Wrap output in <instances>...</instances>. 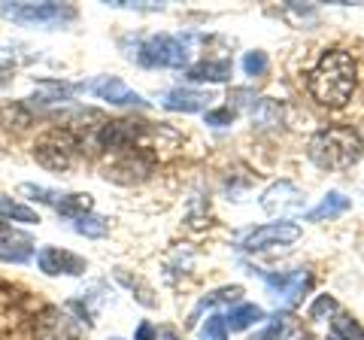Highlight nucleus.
<instances>
[{
    "label": "nucleus",
    "instance_id": "nucleus-1",
    "mask_svg": "<svg viewBox=\"0 0 364 340\" xmlns=\"http://www.w3.org/2000/svg\"><path fill=\"white\" fill-rule=\"evenodd\" d=\"M306 85H310V95L322 107H331V110L343 107L352 97V92H355V61H352V55L343 49L325 52L313 67Z\"/></svg>",
    "mask_w": 364,
    "mask_h": 340
},
{
    "label": "nucleus",
    "instance_id": "nucleus-2",
    "mask_svg": "<svg viewBox=\"0 0 364 340\" xmlns=\"http://www.w3.org/2000/svg\"><path fill=\"white\" fill-rule=\"evenodd\" d=\"M306 152H310V161L322 170H343L364 155V140L352 128H325L313 134Z\"/></svg>",
    "mask_w": 364,
    "mask_h": 340
},
{
    "label": "nucleus",
    "instance_id": "nucleus-3",
    "mask_svg": "<svg viewBox=\"0 0 364 340\" xmlns=\"http://www.w3.org/2000/svg\"><path fill=\"white\" fill-rule=\"evenodd\" d=\"M79 155V137L70 128H52L37 137L33 143V158L37 164H43L46 170H55V174H64L76 164Z\"/></svg>",
    "mask_w": 364,
    "mask_h": 340
},
{
    "label": "nucleus",
    "instance_id": "nucleus-4",
    "mask_svg": "<svg viewBox=\"0 0 364 340\" xmlns=\"http://www.w3.org/2000/svg\"><path fill=\"white\" fill-rule=\"evenodd\" d=\"M0 13L28 28H58L76 18V9L67 4H0Z\"/></svg>",
    "mask_w": 364,
    "mask_h": 340
},
{
    "label": "nucleus",
    "instance_id": "nucleus-5",
    "mask_svg": "<svg viewBox=\"0 0 364 340\" xmlns=\"http://www.w3.org/2000/svg\"><path fill=\"white\" fill-rule=\"evenodd\" d=\"M188 43L182 37H149L140 46V64L146 67H186L188 64Z\"/></svg>",
    "mask_w": 364,
    "mask_h": 340
},
{
    "label": "nucleus",
    "instance_id": "nucleus-6",
    "mask_svg": "<svg viewBox=\"0 0 364 340\" xmlns=\"http://www.w3.org/2000/svg\"><path fill=\"white\" fill-rule=\"evenodd\" d=\"M264 277V282L270 286L273 292V298H277L279 307H294L301 298H304V292L313 286V277L306 274V270H291V274H261Z\"/></svg>",
    "mask_w": 364,
    "mask_h": 340
},
{
    "label": "nucleus",
    "instance_id": "nucleus-7",
    "mask_svg": "<svg viewBox=\"0 0 364 340\" xmlns=\"http://www.w3.org/2000/svg\"><path fill=\"white\" fill-rule=\"evenodd\" d=\"M301 237V228L294 222H270V225H261L252 234L243 240L246 253H264L270 246H286L294 243Z\"/></svg>",
    "mask_w": 364,
    "mask_h": 340
},
{
    "label": "nucleus",
    "instance_id": "nucleus-8",
    "mask_svg": "<svg viewBox=\"0 0 364 340\" xmlns=\"http://www.w3.org/2000/svg\"><path fill=\"white\" fill-rule=\"evenodd\" d=\"M37 340H79V325L61 307H46L33 322Z\"/></svg>",
    "mask_w": 364,
    "mask_h": 340
},
{
    "label": "nucleus",
    "instance_id": "nucleus-9",
    "mask_svg": "<svg viewBox=\"0 0 364 340\" xmlns=\"http://www.w3.org/2000/svg\"><path fill=\"white\" fill-rule=\"evenodd\" d=\"M140 131H143V122H128V119L104 122L97 131V143L109 152H131Z\"/></svg>",
    "mask_w": 364,
    "mask_h": 340
},
{
    "label": "nucleus",
    "instance_id": "nucleus-10",
    "mask_svg": "<svg viewBox=\"0 0 364 340\" xmlns=\"http://www.w3.org/2000/svg\"><path fill=\"white\" fill-rule=\"evenodd\" d=\"M37 265L43 274H49V277H79V274H85V258H79L73 253H67V249H58V246H46L37 253Z\"/></svg>",
    "mask_w": 364,
    "mask_h": 340
},
{
    "label": "nucleus",
    "instance_id": "nucleus-11",
    "mask_svg": "<svg viewBox=\"0 0 364 340\" xmlns=\"http://www.w3.org/2000/svg\"><path fill=\"white\" fill-rule=\"evenodd\" d=\"M304 195L291 183H277L264 191V198H261V207H264L267 216H291V213L304 210Z\"/></svg>",
    "mask_w": 364,
    "mask_h": 340
},
{
    "label": "nucleus",
    "instance_id": "nucleus-12",
    "mask_svg": "<svg viewBox=\"0 0 364 340\" xmlns=\"http://www.w3.org/2000/svg\"><path fill=\"white\" fill-rule=\"evenodd\" d=\"M79 88H88L91 95H97L100 100H109V104H116V107H146V100L116 76L95 79L91 85H79Z\"/></svg>",
    "mask_w": 364,
    "mask_h": 340
},
{
    "label": "nucleus",
    "instance_id": "nucleus-13",
    "mask_svg": "<svg viewBox=\"0 0 364 340\" xmlns=\"http://www.w3.org/2000/svg\"><path fill=\"white\" fill-rule=\"evenodd\" d=\"M152 174V164L149 161H143L140 155H134L131 152H124L122 158H116L109 167H107V179H112V183H140V179H146Z\"/></svg>",
    "mask_w": 364,
    "mask_h": 340
},
{
    "label": "nucleus",
    "instance_id": "nucleus-14",
    "mask_svg": "<svg viewBox=\"0 0 364 340\" xmlns=\"http://www.w3.org/2000/svg\"><path fill=\"white\" fill-rule=\"evenodd\" d=\"M31 255H33V240L31 237L0 225V262L21 265V262H28Z\"/></svg>",
    "mask_w": 364,
    "mask_h": 340
},
{
    "label": "nucleus",
    "instance_id": "nucleus-15",
    "mask_svg": "<svg viewBox=\"0 0 364 340\" xmlns=\"http://www.w3.org/2000/svg\"><path fill=\"white\" fill-rule=\"evenodd\" d=\"M210 100L213 97L203 95V92H191V88H173V92L164 95V107L173 110V112H200V110H207Z\"/></svg>",
    "mask_w": 364,
    "mask_h": 340
},
{
    "label": "nucleus",
    "instance_id": "nucleus-16",
    "mask_svg": "<svg viewBox=\"0 0 364 340\" xmlns=\"http://www.w3.org/2000/svg\"><path fill=\"white\" fill-rule=\"evenodd\" d=\"M191 83H225L231 79V61H200L195 67H188Z\"/></svg>",
    "mask_w": 364,
    "mask_h": 340
},
{
    "label": "nucleus",
    "instance_id": "nucleus-17",
    "mask_svg": "<svg viewBox=\"0 0 364 340\" xmlns=\"http://www.w3.org/2000/svg\"><path fill=\"white\" fill-rule=\"evenodd\" d=\"M349 210V198H343L340 191H331V195H325L322 203H318L316 210L306 213V219L310 222H325V219H334V216H343Z\"/></svg>",
    "mask_w": 364,
    "mask_h": 340
},
{
    "label": "nucleus",
    "instance_id": "nucleus-18",
    "mask_svg": "<svg viewBox=\"0 0 364 340\" xmlns=\"http://www.w3.org/2000/svg\"><path fill=\"white\" fill-rule=\"evenodd\" d=\"M264 319V310L258 307V304H240V307H234L231 316L225 319V328H231V331H246L249 325H255Z\"/></svg>",
    "mask_w": 364,
    "mask_h": 340
},
{
    "label": "nucleus",
    "instance_id": "nucleus-19",
    "mask_svg": "<svg viewBox=\"0 0 364 340\" xmlns=\"http://www.w3.org/2000/svg\"><path fill=\"white\" fill-rule=\"evenodd\" d=\"M76 88L79 85H67V83H40V88H37L40 95H33L31 100L33 104H61V100L73 97Z\"/></svg>",
    "mask_w": 364,
    "mask_h": 340
},
{
    "label": "nucleus",
    "instance_id": "nucleus-20",
    "mask_svg": "<svg viewBox=\"0 0 364 340\" xmlns=\"http://www.w3.org/2000/svg\"><path fill=\"white\" fill-rule=\"evenodd\" d=\"M55 210H58V216L76 222V219H82L91 213V195H61Z\"/></svg>",
    "mask_w": 364,
    "mask_h": 340
},
{
    "label": "nucleus",
    "instance_id": "nucleus-21",
    "mask_svg": "<svg viewBox=\"0 0 364 340\" xmlns=\"http://www.w3.org/2000/svg\"><path fill=\"white\" fill-rule=\"evenodd\" d=\"M4 219L28 222V225H33V222H40V216H37V210H31V207H25V203H16V201H6V198H0V222H4Z\"/></svg>",
    "mask_w": 364,
    "mask_h": 340
},
{
    "label": "nucleus",
    "instance_id": "nucleus-22",
    "mask_svg": "<svg viewBox=\"0 0 364 340\" xmlns=\"http://www.w3.org/2000/svg\"><path fill=\"white\" fill-rule=\"evenodd\" d=\"M0 124H4V128H25V124H31V110L21 104L0 107Z\"/></svg>",
    "mask_w": 364,
    "mask_h": 340
},
{
    "label": "nucleus",
    "instance_id": "nucleus-23",
    "mask_svg": "<svg viewBox=\"0 0 364 340\" xmlns=\"http://www.w3.org/2000/svg\"><path fill=\"white\" fill-rule=\"evenodd\" d=\"M331 334H337L340 340H364V328L352 319V316L340 313L334 319V325H331Z\"/></svg>",
    "mask_w": 364,
    "mask_h": 340
},
{
    "label": "nucleus",
    "instance_id": "nucleus-24",
    "mask_svg": "<svg viewBox=\"0 0 364 340\" xmlns=\"http://www.w3.org/2000/svg\"><path fill=\"white\" fill-rule=\"evenodd\" d=\"M73 228H76V234H85V237H104L109 231V222L100 219V216H91V213H88V216L73 222Z\"/></svg>",
    "mask_w": 364,
    "mask_h": 340
},
{
    "label": "nucleus",
    "instance_id": "nucleus-25",
    "mask_svg": "<svg viewBox=\"0 0 364 340\" xmlns=\"http://www.w3.org/2000/svg\"><path fill=\"white\" fill-rule=\"evenodd\" d=\"M243 294V289L240 286H228V289H219V292H213V294H207L200 304H198V310L195 313H200L203 307H213V304H231V301H237Z\"/></svg>",
    "mask_w": 364,
    "mask_h": 340
},
{
    "label": "nucleus",
    "instance_id": "nucleus-26",
    "mask_svg": "<svg viewBox=\"0 0 364 340\" xmlns=\"http://www.w3.org/2000/svg\"><path fill=\"white\" fill-rule=\"evenodd\" d=\"M200 340H228L225 316H210V319H207V325L200 328Z\"/></svg>",
    "mask_w": 364,
    "mask_h": 340
},
{
    "label": "nucleus",
    "instance_id": "nucleus-27",
    "mask_svg": "<svg viewBox=\"0 0 364 340\" xmlns=\"http://www.w3.org/2000/svg\"><path fill=\"white\" fill-rule=\"evenodd\" d=\"M286 331H289V319H286V316H273V322L261 334H255L252 340H282V337H286Z\"/></svg>",
    "mask_w": 364,
    "mask_h": 340
},
{
    "label": "nucleus",
    "instance_id": "nucleus-28",
    "mask_svg": "<svg viewBox=\"0 0 364 340\" xmlns=\"http://www.w3.org/2000/svg\"><path fill=\"white\" fill-rule=\"evenodd\" d=\"M337 313V301L331 298V294H318L316 304L310 307V319H328V316Z\"/></svg>",
    "mask_w": 364,
    "mask_h": 340
},
{
    "label": "nucleus",
    "instance_id": "nucleus-29",
    "mask_svg": "<svg viewBox=\"0 0 364 340\" xmlns=\"http://www.w3.org/2000/svg\"><path fill=\"white\" fill-rule=\"evenodd\" d=\"M243 70H246V76H261L267 70V55L264 52H246V58H243Z\"/></svg>",
    "mask_w": 364,
    "mask_h": 340
},
{
    "label": "nucleus",
    "instance_id": "nucleus-30",
    "mask_svg": "<svg viewBox=\"0 0 364 340\" xmlns=\"http://www.w3.org/2000/svg\"><path fill=\"white\" fill-rule=\"evenodd\" d=\"M21 191L25 195H33L37 201H43V203H52V207H58V201H61V195L58 191H52V188H43V186H31V183H25L21 186Z\"/></svg>",
    "mask_w": 364,
    "mask_h": 340
},
{
    "label": "nucleus",
    "instance_id": "nucleus-31",
    "mask_svg": "<svg viewBox=\"0 0 364 340\" xmlns=\"http://www.w3.org/2000/svg\"><path fill=\"white\" fill-rule=\"evenodd\" d=\"M234 116H237V112H234L231 107H225V110H213V112H207V124H215V128H225V124H231V122H234Z\"/></svg>",
    "mask_w": 364,
    "mask_h": 340
},
{
    "label": "nucleus",
    "instance_id": "nucleus-32",
    "mask_svg": "<svg viewBox=\"0 0 364 340\" xmlns=\"http://www.w3.org/2000/svg\"><path fill=\"white\" fill-rule=\"evenodd\" d=\"M152 337H155L152 325H149V322H143V325H140V331H136V340H152Z\"/></svg>",
    "mask_w": 364,
    "mask_h": 340
},
{
    "label": "nucleus",
    "instance_id": "nucleus-33",
    "mask_svg": "<svg viewBox=\"0 0 364 340\" xmlns=\"http://www.w3.org/2000/svg\"><path fill=\"white\" fill-rule=\"evenodd\" d=\"M9 83H13V70H9V67H0V88L9 85Z\"/></svg>",
    "mask_w": 364,
    "mask_h": 340
},
{
    "label": "nucleus",
    "instance_id": "nucleus-34",
    "mask_svg": "<svg viewBox=\"0 0 364 340\" xmlns=\"http://www.w3.org/2000/svg\"><path fill=\"white\" fill-rule=\"evenodd\" d=\"M155 340H176L173 328H161V331H158V337H155Z\"/></svg>",
    "mask_w": 364,
    "mask_h": 340
},
{
    "label": "nucleus",
    "instance_id": "nucleus-35",
    "mask_svg": "<svg viewBox=\"0 0 364 340\" xmlns=\"http://www.w3.org/2000/svg\"><path fill=\"white\" fill-rule=\"evenodd\" d=\"M112 340H122V337H112Z\"/></svg>",
    "mask_w": 364,
    "mask_h": 340
}]
</instances>
